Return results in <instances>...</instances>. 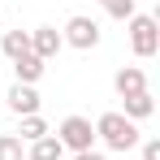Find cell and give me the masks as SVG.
Returning a JSON list of instances; mask_svg holds the SVG:
<instances>
[{
    "label": "cell",
    "instance_id": "cell-1",
    "mask_svg": "<svg viewBox=\"0 0 160 160\" xmlns=\"http://www.w3.org/2000/svg\"><path fill=\"white\" fill-rule=\"evenodd\" d=\"M95 138L104 143L108 152H134V147L143 143L138 121L121 117V112H100V121H95Z\"/></svg>",
    "mask_w": 160,
    "mask_h": 160
},
{
    "label": "cell",
    "instance_id": "cell-2",
    "mask_svg": "<svg viewBox=\"0 0 160 160\" xmlns=\"http://www.w3.org/2000/svg\"><path fill=\"white\" fill-rule=\"evenodd\" d=\"M126 26H130V48H134V56L152 61V56L160 52V26H156V18H152V13H134Z\"/></svg>",
    "mask_w": 160,
    "mask_h": 160
},
{
    "label": "cell",
    "instance_id": "cell-3",
    "mask_svg": "<svg viewBox=\"0 0 160 160\" xmlns=\"http://www.w3.org/2000/svg\"><path fill=\"white\" fill-rule=\"evenodd\" d=\"M61 43H69V48H78V52L100 48V22L87 18V13H74V18L65 22V30H61Z\"/></svg>",
    "mask_w": 160,
    "mask_h": 160
},
{
    "label": "cell",
    "instance_id": "cell-4",
    "mask_svg": "<svg viewBox=\"0 0 160 160\" xmlns=\"http://www.w3.org/2000/svg\"><path fill=\"white\" fill-rule=\"evenodd\" d=\"M56 143L65 147V152H91L95 147V126L87 121V117H65L61 121V130H56Z\"/></svg>",
    "mask_w": 160,
    "mask_h": 160
},
{
    "label": "cell",
    "instance_id": "cell-5",
    "mask_svg": "<svg viewBox=\"0 0 160 160\" xmlns=\"http://www.w3.org/2000/svg\"><path fill=\"white\" fill-rule=\"evenodd\" d=\"M61 30L56 26H35L30 30V52L39 56V61H52V56H61Z\"/></svg>",
    "mask_w": 160,
    "mask_h": 160
},
{
    "label": "cell",
    "instance_id": "cell-6",
    "mask_svg": "<svg viewBox=\"0 0 160 160\" xmlns=\"http://www.w3.org/2000/svg\"><path fill=\"white\" fill-rule=\"evenodd\" d=\"M9 108H13L18 117H35V112H39V91L26 87V82H13V87H9Z\"/></svg>",
    "mask_w": 160,
    "mask_h": 160
},
{
    "label": "cell",
    "instance_id": "cell-7",
    "mask_svg": "<svg viewBox=\"0 0 160 160\" xmlns=\"http://www.w3.org/2000/svg\"><path fill=\"white\" fill-rule=\"evenodd\" d=\"M112 87H117V95H121V100H126V95H138V91H147V74H143L138 65H126V69H117Z\"/></svg>",
    "mask_w": 160,
    "mask_h": 160
},
{
    "label": "cell",
    "instance_id": "cell-8",
    "mask_svg": "<svg viewBox=\"0 0 160 160\" xmlns=\"http://www.w3.org/2000/svg\"><path fill=\"white\" fill-rule=\"evenodd\" d=\"M152 112H156L152 91H138V95H126V100H121V117H130V121H143V117H152Z\"/></svg>",
    "mask_w": 160,
    "mask_h": 160
},
{
    "label": "cell",
    "instance_id": "cell-9",
    "mask_svg": "<svg viewBox=\"0 0 160 160\" xmlns=\"http://www.w3.org/2000/svg\"><path fill=\"white\" fill-rule=\"evenodd\" d=\"M43 69H48V61H39L35 52H26V56L13 61V74H18V82H26V87H35V82L43 78Z\"/></svg>",
    "mask_w": 160,
    "mask_h": 160
},
{
    "label": "cell",
    "instance_id": "cell-10",
    "mask_svg": "<svg viewBox=\"0 0 160 160\" xmlns=\"http://www.w3.org/2000/svg\"><path fill=\"white\" fill-rule=\"evenodd\" d=\"M61 156H65V147L56 143V134H43V138L26 143V160H61Z\"/></svg>",
    "mask_w": 160,
    "mask_h": 160
},
{
    "label": "cell",
    "instance_id": "cell-11",
    "mask_svg": "<svg viewBox=\"0 0 160 160\" xmlns=\"http://www.w3.org/2000/svg\"><path fill=\"white\" fill-rule=\"evenodd\" d=\"M0 52L9 56V61L26 56L30 52V30H4V35H0Z\"/></svg>",
    "mask_w": 160,
    "mask_h": 160
},
{
    "label": "cell",
    "instance_id": "cell-12",
    "mask_svg": "<svg viewBox=\"0 0 160 160\" xmlns=\"http://www.w3.org/2000/svg\"><path fill=\"white\" fill-rule=\"evenodd\" d=\"M43 134H52V130H48V121H43L39 112H35V117H22V130H18L22 143H35V138H43Z\"/></svg>",
    "mask_w": 160,
    "mask_h": 160
},
{
    "label": "cell",
    "instance_id": "cell-13",
    "mask_svg": "<svg viewBox=\"0 0 160 160\" xmlns=\"http://www.w3.org/2000/svg\"><path fill=\"white\" fill-rule=\"evenodd\" d=\"M0 160H26V143L18 134H0Z\"/></svg>",
    "mask_w": 160,
    "mask_h": 160
},
{
    "label": "cell",
    "instance_id": "cell-14",
    "mask_svg": "<svg viewBox=\"0 0 160 160\" xmlns=\"http://www.w3.org/2000/svg\"><path fill=\"white\" fill-rule=\"evenodd\" d=\"M100 9L108 18H117V22H130L134 18V0H100Z\"/></svg>",
    "mask_w": 160,
    "mask_h": 160
},
{
    "label": "cell",
    "instance_id": "cell-15",
    "mask_svg": "<svg viewBox=\"0 0 160 160\" xmlns=\"http://www.w3.org/2000/svg\"><path fill=\"white\" fill-rule=\"evenodd\" d=\"M143 160H160V138H143Z\"/></svg>",
    "mask_w": 160,
    "mask_h": 160
},
{
    "label": "cell",
    "instance_id": "cell-16",
    "mask_svg": "<svg viewBox=\"0 0 160 160\" xmlns=\"http://www.w3.org/2000/svg\"><path fill=\"white\" fill-rule=\"evenodd\" d=\"M74 160H104V152H95V147L91 152H74Z\"/></svg>",
    "mask_w": 160,
    "mask_h": 160
},
{
    "label": "cell",
    "instance_id": "cell-17",
    "mask_svg": "<svg viewBox=\"0 0 160 160\" xmlns=\"http://www.w3.org/2000/svg\"><path fill=\"white\" fill-rule=\"evenodd\" d=\"M0 18H4V13H0Z\"/></svg>",
    "mask_w": 160,
    "mask_h": 160
}]
</instances>
